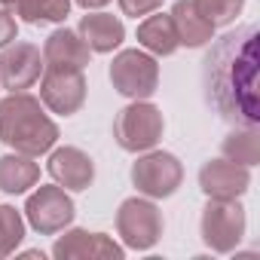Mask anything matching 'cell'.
<instances>
[{
  "mask_svg": "<svg viewBox=\"0 0 260 260\" xmlns=\"http://www.w3.org/2000/svg\"><path fill=\"white\" fill-rule=\"evenodd\" d=\"M257 28L245 25L223 34L205 55V95L208 104L236 125L260 122V89H257Z\"/></svg>",
  "mask_w": 260,
  "mask_h": 260,
  "instance_id": "obj_1",
  "label": "cell"
},
{
  "mask_svg": "<svg viewBox=\"0 0 260 260\" xmlns=\"http://www.w3.org/2000/svg\"><path fill=\"white\" fill-rule=\"evenodd\" d=\"M58 138L55 122L43 113L40 101L25 92H13L0 101V141L25 156L46 153Z\"/></svg>",
  "mask_w": 260,
  "mask_h": 260,
  "instance_id": "obj_2",
  "label": "cell"
},
{
  "mask_svg": "<svg viewBox=\"0 0 260 260\" xmlns=\"http://www.w3.org/2000/svg\"><path fill=\"white\" fill-rule=\"evenodd\" d=\"M113 135H116L119 147L128 150V153L150 150L162 138V113L147 98L132 101L128 107L119 110V116L113 122Z\"/></svg>",
  "mask_w": 260,
  "mask_h": 260,
  "instance_id": "obj_3",
  "label": "cell"
},
{
  "mask_svg": "<svg viewBox=\"0 0 260 260\" xmlns=\"http://www.w3.org/2000/svg\"><path fill=\"white\" fill-rule=\"evenodd\" d=\"M110 83H113V89L119 95L141 101V98H150L156 92L159 68L141 49H122L110 64Z\"/></svg>",
  "mask_w": 260,
  "mask_h": 260,
  "instance_id": "obj_4",
  "label": "cell"
},
{
  "mask_svg": "<svg viewBox=\"0 0 260 260\" xmlns=\"http://www.w3.org/2000/svg\"><path fill=\"white\" fill-rule=\"evenodd\" d=\"M245 236V208L236 199H208L202 211V239L211 251L230 254Z\"/></svg>",
  "mask_w": 260,
  "mask_h": 260,
  "instance_id": "obj_5",
  "label": "cell"
},
{
  "mask_svg": "<svg viewBox=\"0 0 260 260\" xmlns=\"http://www.w3.org/2000/svg\"><path fill=\"white\" fill-rule=\"evenodd\" d=\"M116 233L119 239L135 248V251H147L159 242L162 236V214L153 202L147 199H125L116 211Z\"/></svg>",
  "mask_w": 260,
  "mask_h": 260,
  "instance_id": "obj_6",
  "label": "cell"
},
{
  "mask_svg": "<svg viewBox=\"0 0 260 260\" xmlns=\"http://www.w3.org/2000/svg\"><path fill=\"white\" fill-rule=\"evenodd\" d=\"M40 98L52 113L71 116L83 107L86 101V80L83 71L77 68H49L43 64V80H40Z\"/></svg>",
  "mask_w": 260,
  "mask_h": 260,
  "instance_id": "obj_7",
  "label": "cell"
},
{
  "mask_svg": "<svg viewBox=\"0 0 260 260\" xmlns=\"http://www.w3.org/2000/svg\"><path fill=\"white\" fill-rule=\"evenodd\" d=\"M132 181H135L138 193H144L150 199H166L181 187L184 169L172 153H147L132 166Z\"/></svg>",
  "mask_w": 260,
  "mask_h": 260,
  "instance_id": "obj_8",
  "label": "cell"
},
{
  "mask_svg": "<svg viewBox=\"0 0 260 260\" xmlns=\"http://www.w3.org/2000/svg\"><path fill=\"white\" fill-rule=\"evenodd\" d=\"M25 214L40 236H52L74 220V202L61 187H37L25 202Z\"/></svg>",
  "mask_w": 260,
  "mask_h": 260,
  "instance_id": "obj_9",
  "label": "cell"
},
{
  "mask_svg": "<svg viewBox=\"0 0 260 260\" xmlns=\"http://www.w3.org/2000/svg\"><path fill=\"white\" fill-rule=\"evenodd\" d=\"M43 71V55L31 43H7L0 55V86L10 92H22L40 80Z\"/></svg>",
  "mask_w": 260,
  "mask_h": 260,
  "instance_id": "obj_10",
  "label": "cell"
},
{
  "mask_svg": "<svg viewBox=\"0 0 260 260\" xmlns=\"http://www.w3.org/2000/svg\"><path fill=\"white\" fill-rule=\"evenodd\" d=\"M251 184L248 166H239L233 159H211L199 172V187L208 199H239Z\"/></svg>",
  "mask_w": 260,
  "mask_h": 260,
  "instance_id": "obj_11",
  "label": "cell"
},
{
  "mask_svg": "<svg viewBox=\"0 0 260 260\" xmlns=\"http://www.w3.org/2000/svg\"><path fill=\"white\" fill-rule=\"evenodd\" d=\"M52 254H55L58 260H74V257H89V260L107 257V260H119V257H122V248H119L113 239H107L104 233L71 230V233H64V236L55 242Z\"/></svg>",
  "mask_w": 260,
  "mask_h": 260,
  "instance_id": "obj_12",
  "label": "cell"
},
{
  "mask_svg": "<svg viewBox=\"0 0 260 260\" xmlns=\"http://www.w3.org/2000/svg\"><path fill=\"white\" fill-rule=\"evenodd\" d=\"M49 175L55 178L58 187H68V190H86L95 178V166L92 159L77 150V147H58L52 156H49Z\"/></svg>",
  "mask_w": 260,
  "mask_h": 260,
  "instance_id": "obj_13",
  "label": "cell"
},
{
  "mask_svg": "<svg viewBox=\"0 0 260 260\" xmlns=\"http://www.w3.org/2000/svg\"><path fill=\"white\" fill-rule=\"evenodd\" d=\"M92 58V49L86 46V40L77 34V31H68V28H58L49 34L46 46H43V64L49 68H77L83 71Z\"/></svg>",
  "mask_w": 260,
  "mask_h": 260,
  "instance_id": "obj_14",
  "label": "cell"
},
{
  "mask_svg": "<svg viewBox=\"0 0 260 260\" xmlns=\"http://www.w3.org/2000/svg\"><path fill=\"white\" fill-rule=\"evenodd\" d=\"M80 37L86 40V46L92 52H113L122 43L125 28L119 19L107 16V13H92V16L80 19Z\"/></svg>",
  "mask_w": 260,
  "mask_h": 260,
  "instance_id": "obj_15",
  "label": "cell"
},
{
  "mask_svg": "<svg viewBox=\"0 0 260 260\" xmlns=\"http://www.w3.org/2000/svg\"><path fill=\"white\" fill-rule=\"evenodd\" d=\"M172 25L178 31V40L184 46H202L214 37V25H208L199 10L193 7V0H178L172 10Z\"/></svg>",
  "mask_w": 260,
  "mask_h": 260,
  "instance_id": "obj_16",
  "label": "cell"
},
{
  "mask_svg": "<svg viewBox=\"0 0 260 260\" xmlns=\"http://www.w3.org/2000/svg\"><path fill=\"white\" fill-rule=\"evenodd\" d=\"M37 178H40V169L25 153H10V156L0 159V190L10 193V196L25 193L28 187L37 184Z\"/></svg>",
  "mask_w": 260,
  "mask_h": 260,
  "instance_id": "obj_17",
  "label": "cell"
},
{
  "mask_svg": "<svg viewBox=\"0 0 260 260\" xmlns=\"http://www.w3.org/2000/svg\"><path fill=\"white\" fill-rule=\"evenodd\" d=\"M138 43L144 49H150L153 55H172L181 40H178V31L172 25V16H150L138 25Z\"/></svg>",
  "mask_w": 260,
  "mask_h": 260,
  "instance_id": "obj_18",
  "label": "cell"
},
{
  "mask_svg": "<svg viewBox=\"0 0 260 260\" xmlns=\"http://www.w3.org/2000/svg\"><path fill=\"white\" fill-rule=\"evenodd\" d=\"M0 7H7V13L22 16L31 25H40V22H61L71 10V0H0Z\"/></svg>",
  "mask_w": 260,
  "mask_h": 260,
  "instance_id": "obj_19",
  "label": "cell"
},
{
  "mask_svg": "<svg viewBox=\"0 0 260 260\" xmlns=\"http://www.w3.org/2000/svg\"><path fill=\"white\" fill-rule=\"evenodd\" d=\"M223 156L239 162V166H257L260 162V135H257V125H239L236 132L223 141Z\"/></svg>",
  "mask_w": 260,
  "mask_h": 260,
  "instance_id": "obj_20",
  "label": "cell"
},
{
  "mask_svg": "<svg viewBox=\"0 0 260 260\" xmlns=\"http://www.w3.org/2000/svg\"><path fill=\"white\" fill-rule=\"evenodd\" d=\"M193 7L199 10V16H202L208 25L220 28V25H230V22L242 13L245 0H193Z\"/></svg>",
  "mask_w": 260,
  "mask_h": 260,
  "instance_id": "obj_21",
  "label": "cell"
},
{
  "mask_svg": "<svg viewBox=\"0 0 260 260\" xmlns=\"http://www.w3.org/2000/svg\"><path fill=\"white\" fill-rule=\"evenodd\" d=\"M25 239V220L16 208L0 205V257L16 251V245Z\"/></svg>",
  "mask_w": 260,
  "mask_h": 260,
  "instance_id": "obj_22",
  "label": "cell"
},
{
  "mask_svg": "<svg viewBox=\"0 0 260 260\" xmlns=\"http://www.w3.org/2000/svg\"><path fill=\"white\" fill-rule=\"evenodd\" d=\"M162 4V0H119V7H122V13L125 16H147V13H153L156 7Z\"/></svg>",
  "mask_w": 260,
  "mask_h": 260,
  "instance_id": "obj_23",
  "label": "cell"
},
{
  "mask_svg": "<svg viewBox=\"0 0 260 260\" xmlns=\"http://www.w3.org/2000/svg\"><path fill=\"white\" fill-rule=\"evenodd\" d=\"M13 40H16V19H13V13L0 10V49Z\"/></svg>",
  "mask_w": 260,
  "mask_h": 260,
  "instance_id": "obj_24",
  "label": "cell"
},
{
  "mask_svg": "<svg viewBox=\"0 0 260 260\" xmlns=\"http://www.w3.org/2000/svg\"><path fill=\"white\" fill-rule=\"evenodd\" d=\"M80 7H86V10H98V7H104V4H110V0H77Z\"/></svg>",
  "mask_w": 260,
  "mask_h": 260,
  "instance_id": "obj_25",
  "label": "cell"
}]
</instances>
